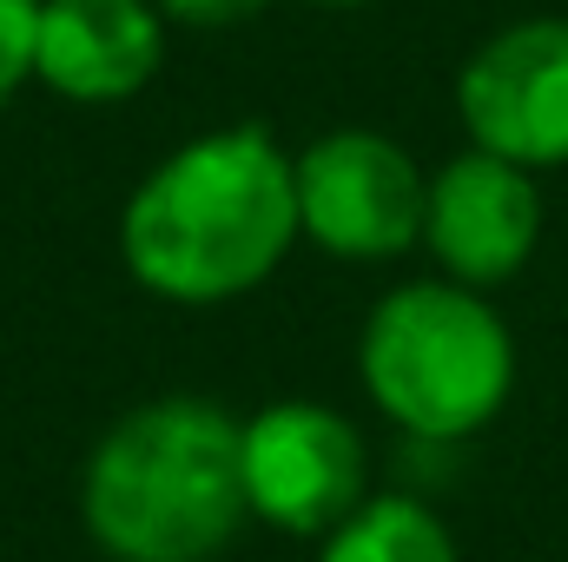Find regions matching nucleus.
<instances>
[{
    "label": "nucleus",
    "instance_id": "obj_1",
    "mask_svg": "<svg viewBox=\"0 0 568 562\" xmlns=\"http://www.w3.org/2000/svg\"><path fill=\"white\" fill-rule=\"evenodd\" d=\"M297 179L272 127L239 120L179 140L120 212V259L165 304H232L297 245Z\"/></svg>",
    "mask_w": 568,
    "mask_h": 562
},
{
    "label": "nucleus",
    "instance_id": "obj_2",
    "mask_svg": "<svg viewBox=\"0 0 568 562\" xmlns=\"http://www.w3.org/2000/svg\"><path fill=\"white\" fill-rule=\"evenodd\" d=\"M239 418L219 398H152L100 430L80 523L113 562H212L245 530Z\"/></svg>",
    "mask_w": 568,
    "mask_h": 562
},
{
    "label": "nucleus",
    "instance_id": "obj_3",
    "mask_svg": "<svg viewBox=\"0 0 568 562\" xmlns=\"http://www.w3.org/2000/svg\"><path fill=\"white\" fill-rule=\"evenodd\" d=\"M357 378L397 430L424 443H463L503 418L516 391V338L483 291L417 279L371 304Z\"/></svg>",
    "mask_w": 568,
    "mask_h": 562
},
{
    "label": "nucleus",
    "instance_id": "obj_4",
    "mask_svg": "<svg viewBox=\"0 0 568 562\" xmlns=\"http://www.w3.org/2000/svg\"><path fill=\"white\" fill-rule=\"evenodd\" d=\"M297 232L344 265H390L424 245L429 172L377 127H331L291 152Z\"/></svg>",
    "mask_w": 568,
    "mask_h": 562
},
{
    "label": "nucleus",
    "instance_id": "obj_5",
    "mask_svg": "<svg viewBox=\"0 0 568 562\" xmlns=\"http://www.w3.org/2000/svg\"><path fill=\"white\" fill-rule=\"evenodd\" d=\"M245 510L278 536H331L371 490L364 430L311 398H278L239 423Z\"/></svg>",
    "mask_w": 568,
    "mask_h": 562
},
{
    "label": "nucleus",
    "instance_id": "obj_6",
    "mask_svg": "<svg viewBox=\"0 0 568 562\" xmlns=\"http://www.w3.org/2000/svg\"><path fill=\"white\" fill-rule=\"evenodd\" d=\"M456 120L476 152L523 172L568 165V20L536 13L496 27L456 73Z\"/></svg>",
    "mask_w": 568,
    "mask_h": 562
},
{
    "label": "nucleus",
    "instance_id": "obj_7",
    "mask_svg": "<svg viewBox=\"0 0 568 562\" xmlns=\"http://www.w3.org/2000/svg\"><path fill=\"white\" fill-rule=\"evenodd\" d=\"M536 239H542L536 172L476 145L456 152L443 172H429L424 245L449 284H469V291L509 284L536 259Z\"/></svg>",
    "mask_w": 568,
    "mask_h": 562
},
{
    "label": "nucleus",
    "instance_id": "obj_8",
    "mask_svg": "<svg viewBox=\"0 0 568 562\" xmlns=\"http://www.w3.org/2000/svg\"><path fill=\"white\" fill-rule=\"evenodd\" d=\"M165 67V13L152 0H40L33 80L73 107L140 100Z\"/></svg>",
    "mask_w": 568,
    "mask_h": 562
},
{
    "label": "nucleus",
    "instance_id": "obj_9",
    "mask_svg": "<svg viewBox=\"0 0 568 562\" xmlns=\"http://www.w3.org/2000/svg\"><path fill=\"white\" fill-rule=\"evenodd\" d=\"M317 562H456V536L417 496H364L324 536Z\"/></svg>",
    "mask_w": 568,
    "mask_h": 562
},
{
    "label": "nucleus",
    "instance_id": "obj_10",
    "mask_svg": "<svg viewBox=\"0 0 568 562\" xmlns=\"http://www.w3.org/2000/svg\"><path fill=\"white\" fill-rule=\"evenodd\" d=\"M33 27H40V0H0V113L33 80Z\"/></svg>",
    "mask_w": 568,
    "mask_h": 562
},
{
    "label": "nucleus",
    "instance_id": "obj_11",
    "mask_svg": "<svg viewBox=\"0 0 568 562\" xmlns=\"http://www.w3.org/2000/svg\"><path fill=\"white\" fill-rule=\"evenodd\" d=\"M172 27H239V20H252L265 0H152Z\"/></svg>",
    "mask_w": 568,
    "mask_h": 562
},
{
    "label": "nucleus",
    "instance_id": "obj_12",
    "mask_svg": "<svg viewBox=\"0 0 568 562\" xmlns=\"http://www.w3.org/2000/svg\"><path fill=\"white\" fill-rule=\"evenodd\" d=\"M311 7H371V0H311Z\"/></svg>",
    "mask_w": 568,
    "mask_h": 562
}]
</instances>
